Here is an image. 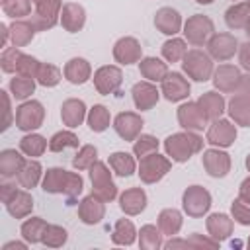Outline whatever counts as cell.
<instances>
[{
	"label": "cell",
	"instance_id": "1",
	"mask_svg": "<svg viewBox=\"0 0 250 250\" xmlns=\"http://www.w3.org/2000/svg\"><path fill=\"white\" fill-rule=\"evenodd\" d=\"M82 178L78 174L66 172L62 168H49L43 180V189L49 193H68L78 195L82 191Z\"/></svg>",
	"mask_w": 250,
	"mask_h": 250
},
{
	"label": "cell",
	"instance_id": "2",
	"mask_svg": "<svg viewBox=\"0 0 250 250\" xmlns=\"http://www.w3.org/2000/svg\"><path fill=\"white\" fill-rule=\"evenodd\" d=\"M203 145V139L193 135V133H178V135H170L164 143L166 152L172 156V160L176 162H186L193 152H197Z\"/></svg>",
	"mask_w": 250,
	"mask_h": 250
},
{
	"label": "cell",
	"instance_id": "3",
	"mask_svg": "<svg viewBox=\"0 0 250 250\" xmlns=\"http://www.w3.org/2000/svg\"><path fill=\"white\" fill-rule=\"evenodd\" d=\"M184 70L197 82H205L211 72H213V62L211 59L199 51V49H193V51H188L186 57H184Z\"/></svg>",
	"mask_w": 250,
	"mask_h": 250
},
{
	"label": "cell",
	"instance_id": "4",
	"mask_svg": "<svg viewBox=\"0 0 250 250\" xmlns=\"http://www.w3.org/2000/svg\"><path fill=\"white\" fill-rule=\"evenodd\" d=\"M43 115H45L43 105H41L39 102L31 100V102H23V104L18 107L14 121H16V125H18V129H21V131H33V129L41 127Z\"/></svg>",
	"mask_w": 250,
	"mask_h": 250
},
{
	"label": "cell",
	"instance_id": "5",
	"mask_svg": "<svg viewBox=\"0 0 250 250\" xmlns=\"http://www.w3.org/2000/svg\"><path fill=\"white\" fill-rule=\"evenodd\" d=\"M168 170H170V160H166L164 156H160L156 152H150L141 158L139 176L143 178V182L152 184V182H158Z\"/></svg>",
	"mask_w": 250,
	"mask_h": 250
},
{
	"label": "cell",
	"instance_id": "6",
	"mask_svg": "<svg viewBox=\"0 0 250 250\" xmlns=\"http://www.w3.org/2000/svg\"><path fill=\"white\" fill-rule=\"evenodd\" d=\"M35 4V14L31 18V23L35 29H49L57 23L61 0H31Z\"/></svg>",
	"mask_w": 250,
	"mask_h": 250
},
{
	"label": "cell",
	"instance_id": "7",
	"mask_svg": "<svg viewBox=\"0 0 250 250\" xmlns=\"http://www.w3.org/2000/svg\"><path fill=\"white\" fill-rule=\"evenodd\" d=\"M90 176H92V184L96 188V195L102 197L104 201L105 199H111L115 197V184L111 182V176L105 168V164L102 162H94V166L90 168Z\"/></svg>",
	"mask_w": 250,
	"mask_h": 250
},
{
	"label": "cell",
	"instance_id": "8",
	"mask_svg": "<svg viewBox=\"0 0 250 250\" xmlns=\"http://www.w3.org/2000/svg\"><path fill=\"white\" fill-rule=\"evenodd\" d=\"M211 205V195L201 186H191L184 193V209L189 215H203Z\"/></svg>",
	"mask_w": 250,
	"mask_h": 250
},
{
	"label": "cell",
	"instance_id": "9",
	"mask_svg": "<svg viewBox=\"0 0 250 250\" xmlns=\"http://www.w3.org/2000/svg\"><path fill=\"white\" fill-rule=\"evenodd\" d=\"M213 31V21L207 18V16H201V14H195L193 18H189L186 21V37L189 43L193 45H203V41L211 35Z\"/></svg>",
	"mask_w": 250,
	"mask_h": 250
},
{
	"label": "cell",
	"instance_id": "10",
	"mask_svg": "<svg viewBox=\"0 0 250 250\" xmlns=\"http://www.w3.org/2000/svg\"><path fill=\"white\" fill-rule=\"evenodd\" d=\"M236 139V129L227 119H213V125L207 131V141L217 146H229Z\"/></svg>",
	"mask_w": 250,
	"mask_h": 250
},
{
	"label": "cell",
	"instance_id": "11",
	"mask_svg": "<svg viewBox=\"0 0 250 250\" xmlns=\"http://www.w3.org/2000/svg\"><path fill=\"white\" fill-rule=\"evenodd\" d=\"M94 84H96L100 94L109 96L121 84V70L117 66H102L94 74Z\"/></svg>",
	"mask_w": 250,
	"mask_h": 250
},
{
	"label": "cell",
	"instance_id": "12",
	"mask_svg": "<svg viewBox=\"0 0 250 250\" xmlns=\"http://www.w3.org/2000/svg\"><path fill=\"white\" fill-rule=\"evenodd\" d=\"M162 94L170 102L184 100L189 94V84L180 72H168L164 76V80H162Z\"/></svg>",
	"mask_w": 250,
	"mask_h": 250
},
{
	"label": "cell",
	"instance_id": "13",
	"mask_svg": "<svg viewBox=\"0 0 250 250\" xmlns=\"http://www.w3.org/2000/svg\"><path fill=\"white\" fill-rule=\"evenodd\" d=\"M178 119L184 129H195V131L205 129V123H207V115L203 113L199 104H184L178 109Z\"/></svg>",
	"mask_w": 250,
	"mask_h": 250
},
{
	"label": "cell",
	"instance_id": "14",
	"mask_svg": "<svg viewBox=\"0 0 250 250\" xmlns=\"http://www.w3.org/2000/svg\"><path fill=\"white\" fill-rule=\"evenodd\" d=\"M113 127H115V131H117V135H119L121 139L133 141V139L141 133V129H143V119H141L139 115L131 113V111H123V113H119V115L115 117Z\"/></svg>",
	"mask_w": 250,
	"mask_h": 250
},
{
	"label": "cell",
	"instance_id": "15",
	"mask_svg": "<svg viewBox=\"0 0 250 250\" xmlns=\"http://www.w3.org/2000/svg\"><path fill=\"white\" fill-rule=\"evenodd\" d=\"M113 57L115 61H119L121 64H131L137 62L141 57V45L135 37H123L115 43L113 47Z\"/></svg>",
	"mask_w": 250,
	"mask_h": 250
},
{
	"label": "cell",
	"instance_id": "16",
	"mask_svg": "<svg viewBox=\"0 0 250 250\" xmlns=\"http://www.w3.org/2000/svg\"><path fill=\"white\" fill-rule=\"evenodd\" d=\"M209 53L219 61H227L236 53V39L229 33L213 35V39L209 41Z\"/></svg>",
	"mask_w": 250,
	"mask_h": 250
},
{
	"label": "cell",
	"instance_id": "17",
	"mask_svg": "<svg viewBox=\"0 0 250 250\" xmlns=\"http://www.w3.org/2000/svg\"><path fill=\"white\" fill-rule=\"evenodd\" d=\"M203 166L205 170L209 172V176H215V178H223L227 176L229 168H230V160H229V154L227 152H221V150H207L203 154Z\"/></svg>",
	"mask_w": 250,
	"mask_h": 250
},
{
	"label": "cell",
	"instance_id": "18",
	"mask_svg": "<svg viewBox=\"0 0 250 250\" xmlns=\"http://www.w3.org/2000/svg\"><path fill=\"white\" fill-rule=\"evenodd\" d=\"M86 21V12L80 4H64L62 6V14H61V23L64 25L66 31L76 33L78 29H82Z\"/></svg>",
	"mask_w": 250,
	"mask_h": 250
},
{
	"label": "cell",
	"instance_id": "19",
	"mask_svg": "<svg viewBox=\"0 0 250 250\" xmlns=\"http://www.w3.org/2000/svg\"><path fill=\"white\" fill-rule=\"evenodd\" d=\"M133 102L139 109H150L158 102V90L150 82H137L133 86Z\"/></svg>",
	"mask_w": 250,
	"mask_h": 250
},
{
	"label": "cell",
	"instance_id": "20",
	"mask_svg": "<svg viewBox=\"0 0 250 250\" xmlns=\"http://www.w3.org/2000/svg\"><path fill=\"white\" fill-rule=\"evenodd\" d=\"M154 25H156L162 33H166V35H174V33H178L180 27H182V18H180V14H178L176 10H172V8H160V10L156 12Z\"/></svg>",
	"mask_w": 250,
	"mask_h": 250
},
{
	"label": "cell",
	"instance_id": "21",
	"mask_svg": "<svg viewBox=\"0 0 250 250\" xmlns=\"http://www.w3.org/2000/svg\"><path fill=\"white\" fill-rule=\"evenodd\" d=\"M23 164H25V160L18 150H14V148L2 150V154H0V174H2L4 180L12 178V176H18L20 170L23 168Z\"/></svg>",
	"mask_w": 250,
	"mask_h": 250
},
{
	"label": "cell",
	"instance_id": "22",
	"mask_svg": "<svg viewBox=\"0 0 250 250\" xmlns=\"http://www.w3.org/2000/svg\"><path fill=\"white\" fill-rule=\"evenodd\" d=\"M84 115H86V105L82 100H66L61 107V117L68 127H78Z\"/></svg>",
	"mask_w": 250,
	"mask_h": 250
},
{
	"label": "cell",
	"instance_id": "23",
	"mask_svg": "<svg viewBox=\"0 0 250 250\" xmlns=\"http://www.w3.org/2000/svg\"><path fill=\"white\" fill-rule=\"evenodd\" d=\"M64 76L68 82L72 84H84L88 78H90V64L86 59H70L64 66Z\"/></svg>",
	"mask_w": 250,
	"mask_h": 250
},
{
	"label": "cell",
	"instance_id": "24",
	"mask_svg": "<svg viewBox=\"0 0 250 250\" xmlns=\"http://www.w3.org/2000/svg\"><path fill=\"white\" fill-rule=\"evenodd\" d=\"M199 107L203 109V113L207 115V119H219L223 109H225V100L221 94L217 92H207L199 98Z\"/></svg>",
	"mask_w": 250,
	"mask_h": 250
},
{
	"label": "cell",
	"instance_id": "25",
	"mask_svg": "<svg viewBox=\"0 0 250 250\" xmlns=\"http://www.w3.org/2000/svg\"><path fill=\"white\" fill-rule=\"evenodd\" d=\"M240 82V72L236 66H230V64H223L219 66V70L215 72V86L219 90H234L236 84Z\"/></svg>",
	"mask_w": 250,
	"mask_h": 250
},
{
	"label": "cell",
	"instance_id": "26",
	"mask_svg": "<svg viewBox=\"0 0 250 250\" xmlns=\"http://www.w3.org/2000/svg\"><path fill=\"white\" fill-rule=\"evenodd\" d=\"M31 207H33V199H31V195H29L27 191H23V189H18V191L10 197V201L6 203V209H8V213H10L12 217H23V215H27V213L31 211Z\"/></svg>",
	"mask_w": 250,
	"mask_h": 250
},
{
	"label": "cell",
	"instance_id": "27",
	"mask_svg": "<svg viewBox=\"0 0 250 250\" xmlns=\"http://www.w3.org/2000/svg\"><path fill=\"white\" fill-rule=\"evenodd\" d=\"M229 113L238 125H250V98L236 94L229 104Z\"/></svg>",
	"mask_w": 250,
	"mask_h": 250
},
{
	"label": "cell",
	"instance_id": "28",
	"mask_svg": "<svg viewBox=\"0 0 250 250\" xmlns=\"http://www.w3.org/2000/svg\"><path fill=\"white\" fill-rule=\"evenodd\" d=\"M227 25L230 29H240V27H248L250 23V6L248 4H234L227 10L225 14Z\"/></svg>",
	"mask_w": 250,
	"mask_h": 250
},
{
	"label": "cell",
	"instance_id": "29",
	"mask_svg": "<svg viewBox=\"0 0 250 250\" xmlns=\"http://www.w3.org/2000/svg\"><path fill=\"white\" fill-rule=\"evenodd\" d=\"M145 205H146V195H145V191H143L141 188L127 189V191L121 195V209H123L125 213L135 215V213L143 211Z\"/></svg>",
	"mask_w": 250,
	"mask_h": 250
},
{
	"label": "cell",
	"instance_id": "30",
	"mask_svg": "<svg viewBox=\"0 0 250 250\" xmlns=\"http://www.w3.org/2000/svg\"><path fill=\"white\" fill-rule=\"evenodd\" d=\"M141 72H143V76L146 78V80H152V82H162L164 80V76L168 74V68H166V64L160 61V59H154V57H148V59H145L143 62H141Z\"/></svg>",
	"mask_w": 250,
	"mask_h": 250
},
{
	"label": "cell",
	"instance_id": "31",
	"mask_svg": "<svg viewBox=\"0 0 250 250\" xmlns=\"http://www.w3.org/2000/svg\"><path fill=\"white\" fill-rule=\"evenodd\" d=\"M107 164L113 168V172L117 176H131L135 172V160L127 152H113V154H109Z\"/></svg>",
	"mask_w": 250,
	"mask_h": 250
},
{
	"label": "cell",
	"instance_id": "32",
	"mask_svg": "<svg viewBox=\"0 0 250 250\" xmlns=\"http://www.w3.org/2000/svg\"><path fill=\"white\" fill-rule=\"evenodd\" d=\"M45 148H47V141L41 137V135H37V133H31V135H25L21 141H20V150L23 152V154H27V156H41L43 152H45Z\"/></svg>",
	"mask_w": 250,
	"mask_h": 250
},
{
	"label": "cell",
	"instance_id": "33",
	"mask_svg": "<svg viewBox=\"0 0 250 250\" xmlns=\"http://www.w3.org/2000/svg\"><path fill=\"white\" fill-rule=\"evenodd\" d=\"M10 29H12L10 35H12L14 47H23L25 43H29L33 39V33H35L33 23H29V21H14Z\"/></svg>",
	"mask_w": 250,
	"mask_h": 250
},
{
	"label": "cell",
	"instance_id": "34",
	"mask_svg": "<svg viewBox=\"0 0 250 250\" xmlns=\"http://www.w3.org/2000/svg\"><path fill=\"white\" fill-rule=\"evenodd\" d=\"M88 125L96 133L105 131L109 127V111H107V107L105 105H100V104L94 105L90 109V113H88Z\"/></svg>",
	"mask_w": 250,
	"mask_h": 250
},
{
	"label": "cell",
	"instance_id": "35",
	"mask_svg": "<svg viewBox=\"0 0 250 250\" xmlns=\"http://www.w3.org/2000/svg\"><path fill=\"white\" fill-rule=\"evenodd\" d=\"M61 76H62L61 68L51 64V62H41L39 68H37V74H35V78L41 86H57Z\"/></svg>",
	"mask_w": 250,
	"mask_h": 250
},
{
	"label": "cell",
	"instance_id": "36",
	"mask_svg": "<svg viewBox=\"0 0 250 250\" xmlns=\"http://www.w3.org/2000/svg\"><path fill=\"white\" fill-rule=\"evenodd\" d=\"M33 88H35V82L31 76H14L10 80V90H12V96L16 100H25L27 96L33 94Z\"/></svg>",
	"mask_w": 250,
	"mask_h": 250
},
{
	"label": "cell",
	"instance_id": "37",
	"mask_svg": "<svg viewBox=\"0 0 250 250\" xmlns=\"http://www.w3.org/2000/svg\"><path fill=\"white\" fill-rule=\"evenodd\" d=\"M39 178H41V166H39V162H35V160L25 162L23 168L20 170V174H18V182H20L25 189L33 188V186L39 182Z\"/></svg>",
	"mask_w": 250,
	"mask_h": 250
},
{
	"label": "cell",
	"instance_id": "38",
	"mask_svg": "<svg viewBox=\"0 0 250 250\" xmlns=\"http://www.w3.org/2000/svg\"><path fill=\"white\" fill-rule=\"evenodd\" d=\"M102 213H104V207H102V203H100L94 195H90V197H86V199L82 201L80 215H82V221H84V223H88V225L98 223L100 217H102Z\"/></svg>",
	"mask_w": 250,
	"mask_h": 250
},
{
	"label": "cell",
	"instance_id": "39",
	"mask_svg": "<svg viewBox=\"0 0 250 250\" xmlns=\"http://www.w3.org/2000/svg\"><path fill=\"white\" fill-rule=\"evenodd\" d=\"M45 229H47V225L39 217H31L29 221H25L21 225V234L29 242H39V240H43L41 234H45Z\"/></svg>",
	"mask_w": 250,
	"mask_h": 250
},
{
	"label": "cell",
	"instance_id": "40",
	"mask_svg": "<svg viewBox=\"0 0 250 250\" xmlns=\"http://www.w3.org/2000/svg\"><path fill=\"white\" fill-rule=\"evenodd\" d=\"M68 146H78V137L72 131H59L49 141V150L53 152H61Z\"/></svg>",
	"mask_w": 250,
	"mask_h": 250
},
{
	"label": "cell",
	"instance_id": "41",
	"mask_svg": "<svg viewBox=\"0 0 250 250\" xmlns=\"http://www.w3.org/2000/svg\"><path fill=\"white\" fill-rule=\"evenodd\" d=\"M188 53V47L182 39H168L164 45H162V55L166 61L170 62H178L180 59H184Z\"/></svg>",
	"mask_w": 250,
	"mask_h": 250
},
{
	"label": "cell",
	"instance_id": "42",
	"mask_svg": "<svg viewBox=\"0 0 250 250\" xmlns=\"http://www.w3.org/2000/svg\"><path fill=\"white\" fill-rule=\"evenodd\" d=\"M2 8L10 18H23L31 10V0H2Z\"/></svg>",
	"mask_w": 250,
	"mask_h": 250
},
{
	"label": "cell",
	"instance_id": "43",
	"mask_svg": "<svg viewBox=\"0 0 250 250\" xmlns=\"http://www.w3.org/2000/svg\"><path fill=\"white\" fill-rule=\"evenodd\" d=\"M156 148H158V139L152 137V135H141L133 145V152L139 158H143V156H146L150 152H156Z\"/></svg>",
	"mask_w": 250,
	"mask_h": 250
},
{
	"label": "cell",
	"instance_id": "44",
	"mask_svg": "<svg viewBox=\"0 0 250 250\" xmlns=\"http://www.w3.org/2000/svg\"><path fill=\"white\" fill-rule=\"evenodd\" d=\"M96 156H98V150L96 146L92 145H86L80 148V152L76 154V158L72 160V166L78 168V170H84V168H92L94 162H96Z\"/></svg>",
	"mask_w": 250,
	"mask_h": 250
},
{
	"label": "cell",
	"instance_id": "45",
	"mask_svg": "<svg viewBox=\"0 0 250 250\" xmlns=\"http://www.w3.org/2000/svg\"><path fill=\"white\" fill-rule=\"evenodd\" d=\"M180 225H182V217H180V213L176 211V209H164L162 213H160V227L170 234H174L178 229H180Z\"/></svg>",
	"mask_w": 250,
	"mask_h": 250
},
{
	"label": "cell",
	"instance_id": "46",
	"mask_svg": "<svg viewBox=\"0 0 250 250\" xmlns=\"http://www.w3.org/2000/svg\"><path fill=\"white\" fill-rule=\"evenodd\" d=\"M115 234H125V236H115V238H113L115 242H119V244H131V242H133V238H135L133 223H131V221L121 219V221L115 225Z\"/></svg>",
	"mask_w": 250,
	"mask_h": 250
},
{
	"label": "cell",
	"instance_id": "47",
	"mask_svg": "<svg viewBox=\"0 0 250 250\" xmlns=\"http://www.w3.org/2000/svg\"><path fill=\"white\" fill-rule=\"evenodd\" d=\"M20 57H21V51L18 47L4 49V53H2V70L4 72H16Z\"/></svg>",
	"mask_w": 250,
	"mask_h": 250
},
{
	"label": "cell",
	"instance_id": "48",
	"mask_svg": "<svg viewBox=\"0 0 250 250\" xmlns=\"http://www.w3.org/2000/svg\"><path fill=\"white\" fill-rule=\"evenodd\" d=\"M232 215L240 225H250V203L244 205L240 199L232 203Z\"/></svg>",
	"mask_w": 250,
	"mask_h": 250
},
{
	"label": "cell",
	"instance_id": "49",
	"mask_svg": "<svg viewBox=\"0 0 250 250\" xmlns=\"http://www.w3.org/2000/svg\"><path fill=\"white\" fill-rule=\"evenodd\" d=\"M209 229H211L213 232H221V229L230 230V221H229L227 215H223V213H215V215L209 217Z\"/></svg>",
	"mask_w": 250,
	"mask_h": 250
},
{
	"label": "cell",
	"instance_id": "50",
	"mask_svg": "<svg viewBox=\"0 0 250 250\" xmlns=\"http://www.w3.org/2000/svg\"><path fill=\"white\" fill-rule=\"evenodd\" d=\"M240 62L246 70H250V43H244L240 47Z\"/></svg>",
	"mask_w": 250,
	"mask_h": 250
},
{
	"label": "cell",
	"instance_id": "51",
	"mask_svg": "<svg viewBox=\"0 0 250 250\" xmlns=\"http://www.w3.org/2000/svg\"><path fill=\"white\" fill-rule=\"evenodd\" d=\"M2 94H4V102H6V121H4V125H2V131H6V129L10 127V123H12V107H10V98H8V92L4 90Z\"/></svg>",
	"mask_w": 250,
	"mask_h": 250
},
{
	"label": "cell",
	"instance_id": "52",
	"mask_svg": "<svg viewBox=\"0 0 250 250\" xmlns=\"http://www.w3.org/2000/svg\"><path fill=\"white\" fill-rule=\"evenodd\" d=\"M240 197L250 203V178H246V180L242 182V186H240Z\"/></svg>",
	"mask_w": 250,
	"mask_h": 250
},
{
	"label": "cell",
	"instance_id": "53",
	"mask_svg": "<svg viewBox=\"0 0 250 250\" xmlns=\"http://www.w3.org/2000/svg\"><path fill=\"white\" fill-rule=\"evenodd\" d=\"M195 2H199V4H209V2H213V0H195Z\"/></svg>",
	"mask_w": 250,
	"mask_h": 250
},
{
	"label": "cell",
	"instance_id": "54",
	"mask_svg": "<svg viewBox=\"0 0 250 250\" xmlns=\"http://www.w3.org/2000/svg\"><path fill=\"white\" fill-rule=\"evenodd\" d=\"M246 166H248V170H250V154H248V158H246Z\"/></svg>",
	"mask_w": 250,
	"mask_h": 250
},
{
	"label": "cell",
	"instance_id": "55",
	"mask_svg": "<svg viewBox=\"0 0 250 250\" xmlns=\"http://www.w3.org/2000/svg\"><path fill=\"white\" fill-rule=\"evenodd\" d=\"M246 33H248V35H250V23H248V27H246Z\"/></svg>",
	"mask_w": 250,
	"mask_h": 250
},
{
	"label": "cell",
	"instance_id": "56",
	"mask_svg": "<svg viewBox=\"0 0 250 250\" xmlns=\"http://www.w3.org/2000/svg\"><path fill=\"white\" fill-rule=\"evenodd\" d=\"M246 4H248V6H250V0H248V2H246Z\"/></svg>",
	"mask_w": 250,
	"mask_h": 250
}]
</instances>
